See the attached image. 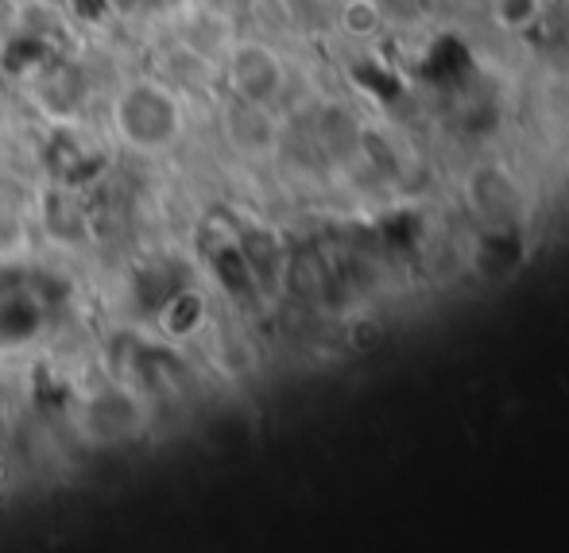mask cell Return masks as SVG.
Returning <instances> with one entry per match:
<instances>
[{"mask_svg": "<svg viewBox=\"0 0 569 553\" xmlns=\"http://www.w3.org/2000/svg\"><path fill=\"white\" fill-rule=\"evenodd\" d=\"M113 124L128 148L163 151L179 140L182 112L171 90H163V86H156V82H136L117 98Z\"/></svg>", "mask_w": 569, "mask_h": 553, "instance_id": "cell-1", "label": "cell"}]
</instances>
